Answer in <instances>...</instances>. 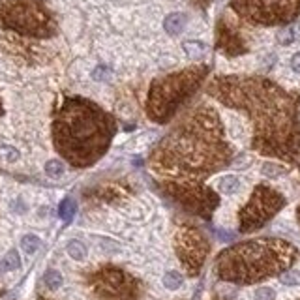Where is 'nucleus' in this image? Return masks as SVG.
<instances>
[{
    "instance_id": "f257e3e1",
    "label": "nucleus",
    "mask_w": 300,
    "mask_h": 300,
    "mask_svg": "<svg viewBox=\"0 0 300 300\" xmlns=\"http://www.w3.org/2000/svg\"><path fill=\"white\" fill-rule=\"evenodd\" d=\"M206 94L248 115L253 126V150L287 161L299 156L300 103L295 94L257 75L214 77L206 84Z\"/></svg>"
},
{
    "instance_id": "f03ea898",
    "label": "nucleus",
    "mask_w": 300,
    "mask_h": 300,
    "mask_svg": "<svg viewBox=\"0 0 300 300\" xmlns=\"http://www.w3.org/2000/svg\"><path fill=\"white\" fill-rule=\"evenodd\" d=\"M231 156L218 111L199 105L160 141L150 154V167L160 182H201L233 163Z\"/></svg>"
},
{
    "instance_id": "7ed1b4c3",
    "label": "nucleus",
    "mask_w": 300,
    "mask_h": 300,
    "mask_svg": "<svg viewBox=\"0 0 300 300\" xmlns=\"http://www.w3.org/2000/svg\"><path fill=\"white\" fill-rule=\"evenodd\" d=\"M117 133V120L98 103L66 98L53 119V143L73 167H90L103 156Z\"/></svg>"
},
{
    "instance_id": "20e7f679",
    "label": "nucleus",
    "mask_w": 300,
    "mask_h": 300,
    "mask_svg": "<svg viewBox=\"0 0 300 300\" xmlns=\"http://www.w3.org/2000/svg\"><path fill=\"white\" fill-rule=\"evenodd\" d=\"M297 257V248L285 240H248L218 255L216 274L231 283H255L264 278L283 274Z\"/></svg>"
},
{
    "instance_id": "39448f33",
    "label": "nucleus",
    "mask_w": 300,
    "mask_h": 300,
    "mask_svg": "<svg viewBox=\"0 0 300 300\" xmlns=\"http://www.w3.org/2000/svg\"><path fill=\"white\" fill-rule=\"evenodd\" d=\"M208 73L206 66H192L154 79L148 88L146 113L156 124H167L182 105L199 90Z\"/></svg>"
},
{
    "instance_id": "423d86ee",
    "label": "nucleus",
    "mask_w": 300,
    "mask_h": 300,
    "mask_svg": "<svg viewBox=\"0 0 300 300\" xmlns=\"http://www.w3.org/2000/svg\"><path fill=\"white\" fill-rule=\"evenodd\" d=\"M0 24L15 34L38 40L57 34V19L45 0H0Z\"/></svg>"
},
{
    "instance_id": "0eeeda50",
    "label": "nucleus",
    "mask_w": 300,
    "mask_h": 300,
    "mask_svg": "<svg viewBox=\"0 0 300 300\" xmlns=\"http://www.w3.org/2000/svg\"><path fill=\"white\" fill-rule=\"evenodd\" d=\"M240 19L261 26L287 24L300 13V0H231Z\"/></svg>"
},
{
    "instance_id": "6e6552de",
    "label": "nucleus",
    "mask_w": 300,
    "mask_h": 300,
    "mask_svg": "<svg viewBox=\"0 0 300 300\" xmlns=\"http://www.w3.org/2000/svg\"><path fill=\"white\" fill-rule=\"evenodd\" d=\"M86 283L96 300H139L141 283L119 266L105 264L86 276Z\"/></svg>"
},
{
    "instance_id": "1a4fd4ad",
    "label": "nucleus",
    "mask_w": 300,
    "mask_h": 300,
    "mask_svg": "<svg viewBox=\"0 0 300 300\" xmlns=\"http://www.w3.org/2000/svg\"><path fill=\"white\" fill-rule=\"evenodd\" d=\"M163 192L193 216L208 218L220 204V195L199 182H160Z\"/></svg>"
},
{
    "instance_id": "9d476101",
    "label": "nucleus",
    "mask_w": 300,
    "mask_h": 300,
    "mask_svg": "<svg viewBox=\"0 0 300 300\" xmlns=\"http://www.w3.org/2000/svg\"><path fill=\"white\" fill-rule=\"evenodd\" d=\"M283 204H285V199L276 190L268 186H257L248 204L240 210V231L252 233L263 227L270 218L283 208Z\"/></svg>"
},
{
    "instance_id": "9b49d317",
    "label": "nucleus",
    "mask_w": 300,
    "mask_h": 300,
    "mask_svg": "<svg viewBox=\"0 0 300 300\" xmlns=\"http://www.w3.org/2000/svg\"><path fill=\"white\" fill-rule=\"evenodd\" d=\"M175 250L184 270L190 276H197L208 255V240L195 225L180 223L175 235Z\"/></svg>"
},
{
    "instance_id": "f8f14e48",
    "label": "nucleus",
    "mask_w": 300,
    "mask_h": 300,
    "mask_svg": "<svg viewBox=\"0 0 300 300\" xmlns=\"http://www.w3.org/2000/svg\"><path fill=\"white\" fill-rule=\"evenodd\" d=\"M218 49H221L223 53H227L231 57L244 53V41L240 40V36L237 34V30L227 24L225 21L218 23Z\"/></svg>"
},
{
    "instance_id": "ddd939ff",
    "label": "nucleus",
    "mask_w": 300,
    "mask_h": 300,
    "mask_svg": "<svg viewBox=\"0 0 300 300\" xmlns=\"http://www.w3.org/2000/svg\"><path fill=\"white\" fill-rule=\"evenodd\" d=\"M186 21H188V17L184 13L180 12L169 13L167 17H165V21H163V28H165V32L171 34V36H179L180 32L184 30V26H186Z\"/></svg>"
},
{
    "instance_id": "4468645a",
    "label": "nucleus",
    "mask_w": 300,
    "mask_h": 300,
    "mask_svg": "<svg viewBox=\"0 0 300 300\" xmlns=\"http://www.w3.org/2000/svg\"><path fill=\"white\" fill-rule=\"evenodd\" d=\"M239 188H240V180L235 175H225V177H221V179L218 180V190L221 193L231 195V193L239 192Z\"/></svg>"
},
{
    "instance_id": "2eb2a0df",
    "label": "nucleus",
    "mask_w": 300,
    "mask_h": 300,
    "mask_svg": "<svg viewBox=\"0 0 300 300\" xmlns=\"http://www.w3.org/2000/svg\"><path fill=\"white\" fill-rule=\"evenodd\" d=\"M184 53L193 60H201L204 57V53H206V47H204V43L201 41H186L184 43Z\"/></svg>"
},
{
    "instance_id": "dca6fc26",
    "label": "nucleus",
    "mask_w": 300,
    "mask_h": 300,
    "mask_svg": "<svg viewBox=\"0 0 300 300\" xmlns=\"http://www.w3.org/2000/svg\"><path fill=\"white\" fill-rule=\"evenodd\" d=\"M21 266V259H19V253L12 250L10 253H6V257L2 259L0 263V272H8V270H15Z\"/></svg>"
},
{
    "instance_id": "f3484780",
    "label": "nucleus",
    "mask_w": 300,
    "mask_h": 300,
    "mask_svg": "<svg viewBox=\"0 0 300 300\" xmlns=\"http://www.w3.org/2000/svg\"><path fill=\"white\" fill-rule=\"evenodd\" d=\"M40 246H41V240L38 239L36 235H24L23 240H21V248H23L24 253H28V255L36 253L38 250H40Z\"/></svg>"
},
{
    "instance_id": "a211bd4d",
    "label": "nucleus",
    "mask_w": 300,
    "mask_h": 300,
    "mask_svg": "<svg viewBox=\"0 0 300 300\" xmlns=\"http://www.w3.org/2000/svg\"><path fill=\"white\" fill-rule=\"evenodd\" d=\"M75 210H77V206H75V201H73V199H64L59 206V214L64 221H70V220L75 216Z\"/></svg>"
},
{
    "instance_id": "6ab92c4d",
    "label": "nucleus",
    "mask_w": 300,
    "mask_h": 300,
    "mask_svg": "<svg viewBox=\"0 0 300 300\" xmlns=\"http://www.w3.org/2000/svg\"><path fill=\"white\" fill-rule=\"evenodd\" d=\"M68 253H70L72 259L81 261V259H84V255H86V248H84L83 242H79V240H70L68 242Z\"/></svg>"
},
{
    "instance_id": "aec40b11",
    "label": "nucleus",
    "mask_w": 300,
    "mask_h": 300,
    "mask_svg": "<svg viewBox=\"0 0 300 300\" xmlns=\"http://www.w3.org/2000/svg\"><path fill=\"white\" fill-rule=\"evenodd\" d=\"M0 160L13 163V161H17V160H19V150H17L15 146H12V144L0 143Z\"/></svg>"
},
{
    "instance_id": "412c9836",
    "label": "nucleus",
    "mask_w": 300,
    "mask_h": 300,
    "mask_svg": "<svg viewBox=\"0 0 300 300\" xmlns=\"http://www.w3.org/2000/svg\"><path fill=\"white\" fill-rule=\"evenodd\" d=\"M261 173H263L264 177H270V179H276V177H281V175H285L287 173V169L281 167V165H278V163H264L263 167H261Z\"/></svg>"
},
{
    "instance_id": "4be33fe9",
    "label": "nucleus",
    "mask_w": 300,
    "mask_h": 300,
    "mask_svg": "<svg viewBox=\"0 0 300 300\" xmlns=\"http://www.w3.org/2000/svg\"><path fill=\"white\" fill-rule=\"evenodd\" d=\"M45 173L53 179H59V177L64 175V163L60 160H49L45 163Z\"/></svg>"
},
{
    "instance_id": "5701e85b",
    "label": "nucleus",
    "mask_w": 300,
    "mask_h": 300,
    "mask_svg": "<svg viewBox=\"0 0 300 300\" xmlns=\"http://www.w3.org/2000/svg\"><path fill=\"white\" fill-rule=\"evenodd\" d=\"M43 281H45V285L49 289L55 291V289H59L62 285V276H60V272H57V270H47L45 276H43Z\"/></svg>"
},
{
    "instance_id": "b1692460",
    "label": "nucleus",
    "mask_w": 300,
    "mask_h": 300,
    "mask_svg": "<svg viewBox=\"0 0 300 300\" xmlns=\"http://www.w3.org/2000/svg\"><path fill=\"white\" fill-rule=\"evenodd\" d=\"M280 281L283 285H300V270H285L280 274Z\"/></svg>"
},
{
    "instance_id": "393cba45",
    "label": "nucleus",
    "mask_w": 300,
    "mask_h": 300,
    "mask_svg": "<svg viewBox=\"0 0 300 300\" xmlns=\"http://www.w3.org/2000/svg\"><path fill=\"white\" fill-rule=\"evenodd\" d=\"M182 276H180L179 272H167L165 276H163V285L167 289H171V291H175V289H179L180 285H182Z\"/></svg>"
},
{
    "instance_id": "a878e982",
    "label": "nucleus",
    "mask_w": 300,
    "mask_h": 300,
    "mask_svg": "<svg viewBox=\"0 0 300 300\" xmlns=\"http://www.w3.org/2000/svg\"><path fill=\"white\" fill-rule=\"evenodd\" d=\"M276 299V293L274 289L270 287H259L255 291V300H274Z\"/></svg>"
},
{
    "instance_id": "bb28decb",
    "label": "nucleus",
    "mask_w": 300,
    "mask_h": 300,
    "mask_svg": "<svg viewBox=\"0 0 300 300\" xmlns=\"http://www.w3.org/2000/svg\"><path fill=\"white\" fill-rule=\"evenodd\" d=\"M278 40H280V43H281V45H289V43H293V41H295V36H293V28H291V26H287V28L280 30V34H278Z\"/></svg>"
},
{
    "instance_id": "cd10ccee",
    "label": "nucleus",
    "mask_w": 300,
    "mask_h": 300,
    "mask_svg": "<svg viewBox=\"0 0 300 300\" xmlns=\"http://www.w3.org/2000/svg\"><path fill=\"white\" fill-rule=\"evenodd\" d=\"M250 163H252V160H250V158L246 156V154H242V156H239V158H237V160H235V161H233V165H235V167H237V169L248 167Z\"/></svg>"
},
{
    "instance_id": "c85d7f7f",
    "label": "nucleus",
    "mask_w": 300,
    "mask_h": 300,
    "mask_svg": "<svg viewBox=\"0 0 300 300\" xmlns=\"http://www.w3.org/2000/svg\"><path fill=\"white\" fill-rule=\"evenodd\" d=\"M291 68H293L297 73H300V53L293 55V59H291Z\"/></svg>"
},
{
    "instance_id": "c756f323",
    "label": "nucleus",
    "mask_w": 300,
    "mask_h": 300,
    "mask_svg": "<svg viewBox=\"0 0 300 300\" xmlns=\"http://www.w3.org/2000/svg\"><path fill=\"white\" fill-rule=\"evenodd\" d=\"M291 28H293V36H295V41H300V21L295 24H291Z\"/></svg>"
},
{
    "instance_id": "7c9ffc66",
    "label": "nucleus",
    "mask_w": 300,
    "mask_h": 300,
    "mask_svg": "<svg viewBox=\"0 0 300 300\" xmlns=\"http://www.w3.org/2000/svg\"><path fill=\"white\" fill-rule=\"evenodd\" d=\"M2 113H4V109H2V101H0V115H2Z\"/></svg>"
},
{
    "instance_id": "2f4dec72",
    "label": "nucleus",
    "mask_w": 300,
    "mask_h": 300,
    "mask_svg": "<svg viewBox=\"0 0 300 300\" xmlns=\"http://www.w3.org/2000/svg\"><path fill=\"white\" fill-rule=\"evenodd\" d=\"M38 300H49V299H45V297H38Z\"/></svg>"
},
{
    "instance_id": "473e14b6",
    "label": "nucleus",
    "mask_w": 300,
    "mask_h": 300,
    "mask_svg": "<svg viewBox=\"0 0 300 300\" xmlns=\"http://www.w3.org/2000/svg\"><path fill=\"white\" fill-rule=\"evenodd\" d=\"M299 221H300V208H299Z\"/></svg>"
},
{
    "instance_id": "72a5a7b5",
    "label": "nucleus",
    "mask_w": 300,
    "mask_h": 300,
    "mask_svg": "<svg viewBox=\"0 0 300 300\" xmlns=\"http://www.w3.org/2000/svg\"><path fill=\"white\" fill-rule=\"evenodd\" d=\"M203 2H206V0H203Z\"/></svg>"
},
{
    "instance_id": "f704fd0d",
    "label": "nucleus",
    "mask_w": 300,
    "mask_h": 300,
    "mask_svg": "<svg viewBox=\"0 0 300 300\" xmlns=\"http://www.w3.org/2000/svg\"><path fill=\"white\" fill-rule=\"evenodd\" d=\"M0 295H2V293H0Z\"/></svg>"
}]
</instances>
